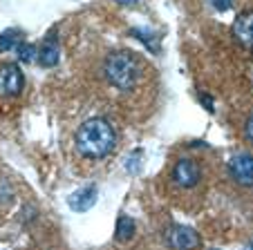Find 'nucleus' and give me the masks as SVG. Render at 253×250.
I'll list each match as a JSON object with an SVG mask.
<instances>
[{
    "label": "nucleus",
    "mask_w": 253,
    "mask_h": 250,
    "mask_svg": "<svg viewBox=\"0 0 253 250\" xmlns=\"http://www.w3.org/2000/svg\"><path fill=\"white\" fill-rule=\"evenodd\" d=\"M132 235H134V219H130L128 214H121L117 219V228H115L117 241H130Z\"/></svg>",
    "instance_id": "10"
},
{
    "label": "nucleus",
    "mask_w": 253,
    "mask_h": 250,
    "mask_svg": "<svg viewBox=\"0 0 253 250\" xmlns=\"http://www.w3.org/2000/svg\"><path fill=\"white\" fill-rule=\"evenodd\" d=\"M74 143H77V150L85 159H103V156H108L115 150L117 132L110 125V121L94 116V118H87L81 128L77 130Z\"/></svg>",
    "instance_id": "1"
},
{
    "label": "nucleus",
    "mask_w": 253,
    "mask_h": 250,
    "mask_svg": "<svg viewBox=\"0 0 253 250\" xmlns=\"http://www.w3.org/2000/svg\"><path fill=\"white\" fill-rule=\"evenodd\" d=\"M229 172L235 179V183L251 188L253 185V154H249V152H240V154L231 156Z\"/></svg>",
    "instance_id": "5"
},
{
    "label": "nucleus",
    "mask_w": 253,
    "mask_h": 250,
    "mask_svg": "<svg viewBox=\"0 0 253 250\" xmlns=\"http://www.w3.org/2000/svg\"><path fill=\"white\" fill-rule=\"evenodd\" d=\"M166 244L172 250H197L202 244L200 235L188 226H170L166 232Z\"/></svg>",
    "instance_id": "4"
},
{
    "label": "nucleus",
    "mask_w": 253,
    "mask_h": 250,
    "mask_svg": "<svg viewBox=\"0 0 253 250\" xmlns=\"http://www.w3.org/2000/svg\"><path fill=\"white\" fill-rule=\"evenodd\" d=\"M72 210L77 213H87L92 206L96 203V188L94 185H87V188H81L79 192H74L70 199H67Z\"/></svg>",
    "instance_id": "8"
},
{
    "label": "nucleus",
    "mask_w": 253,
    "mask_h": 250,
    "mask_svg": "<svg viewBox=\"0 0 253 250\" xmlns=\"http://www.w3.org/2000/svg\"><path fill=\"white\" fill-rule=\"evenodd\" d=\"M23 43V34L18 29H5L0 34V52H9V49H16Z\"/></svg>",
    "instance_id": "11"
},
{
    "label": "nucleus",
    "mask_w": 253,
    "mask_h": 250,
    "mask_svg": "<svg viewBox=\"0 0 253 250\" xmlns=\"http://www.w3.org/2000/svg\"><path fill=\"white\" fill-rule=\"evenodd\" d=\"M213 7L220 11H226V9H231V0H213Z\"/></svg>",
    "instance_id": "15"
},
{
    "label": "nucleus",
    "mask_w": 253,
    "mask_h": 250,
    "mask_svg": "<svg viewBox=\"0 0 253 250\" xmlns=\"http://www.w3.org/2000/svg\"><path fill=\"white\" fill-rule=\"evenodd\" d=\"M202 101H204L206 109H209V112H213V101H211V96H202Z\"/></svg>",
    "instance_id": "16"
},
{
    "label": "nucleus",
    "mask_w": 253,
    "mask_h": 250,
    "mask_svg": "<svg viewBox=\"0 0 253 250\" xmlns=\"http://www.w3.org/2000/svg\"><path fill=\"white\" fill-rule=\"evenodd\" d=\"M247 250H253V244H251V246H249V248H247Z\"/></svg>",
    "instance_id": "18"
},
{
    "label": "nucleus",
    "mask_w": 253,
    "mask_h": 250,
    "mask_svg": "<svg viewBox=\"0 0 253 250\" xmlns=\"http://www.w3.org/2000/svg\"><path fill=\"white\" fill-rule=\"evenodd\" d=\"M58 40L54 34H49L47 38H45V43L41 45L39 49V63L43 67H56L58 65Z\"/></svg>",
    "instance_id": "9"
},
{
    "label": "nucleus",
    "mask_w": 253,
    "mask_h": 250,
    "mask_svg": "<svg viewBox=\"0 0 253 250\" xmlns=\"http://www.w3.org/2000/svg\"><path fill=\"white\" fill-rule=\"evenodd\" d=\"M233 36L244 47L253 49V11H242L233 23Z\"/></svg>",
    "instance_id": "7"
},
{
    "label": "nucleus",
    "mask_w": 253,
    "mask_h": 250,
    "mask_svg": "<svg viewBox=\"0 0 253 250\" xmlns=\"http://www.w3.org/2000/svg\"><path fill=\"white\" fill-rule=\"evenodd\" d=\"M244 134H247V139L253 143V114L247 118V125H244Z\"/></svg>",
    "instance_id": "14"
},
{
    "label": "nucleus",
    "mask_w": 253,
    "mask_h": 250,
    "mask_svg": "<svg viewBox=\"0 0 253 250\" xmlns=\"http://www.w3.org/2000/svg\"><path fill=\"white\" fill-rule=\"evenodd\" d=\"M115 2H119V5H126V7L137 5V0H115Z\"/></svg>",
    "instance_id": "17"
},
{
    "label": "nucleus",
    "mask_w": 253,
    "mask_h": 250,
    "mask_svg": "<svg viewBox=\"0 0 253 250\" xmlns=\"http://www.w3.org/2000/svg\"><path fill=\"white\" fill-rule=\"evenodd\" d=\"M130 34H132L134 38H139L146 47L150 49L153 54H157L159 52V36H155V34H150V32H146V29H130Z\"/></svg>",
    "instance_id": "12"
},
{
    "label": "nucleus",
    "mask_w": 253,
    "mask_h": 250,
    "mask_svg": "<svg viewBox=\"0 0 253 250\" xmlns=\"http://www.w3.org/2000/svg\"><path fill=\"white\" fill-rule=\"evenodd\" d=\"M16 52H18V58L23 63H32L34 61V54H36V47H34L32 43H20L18 47H16Z\"/></svg>",
    "instance_id": "13"
},
{
    "label": "nucleus",
    "mask_w": 253,
    "mask_h": 250,
    "mask_svg": "<svg viewBox=\"0 0 253 250\" xmlns=\"http://www.w3.org/2000/svg\"><path fill=\"white\" fill-rule=\"evenodd\" d=\"M25 76L16 63H2L0 65V96L14 99L23 92Z\"/></svg>",
    "instance_id": "3"
},
{
    "label": "nucleus",
    "mask_w": 253,
    "mask_h": 250,
    "mask_svg": "<svg viewBox=\"0 0 253 250\" xmlns=\"http://www.w3.org/2000/svg\"><path fill=\"white\" fill-rule=\"evenodd\" d=\"M103 71H105V78L110 80V85L126 92V90H132V85L137 83L139 65L130 52H115L105 58Z\"/></svg>",
    "instance_id": "2"
},
{
    "label": "nucleus",
    "mask_w": 253,
    "mask_h": 250,
    "mask_svg": "<svg viewBox=\"0 0 253 250\" xmlns=\"http://www.w3.org/2000/svg\"><path fill=\"white\" fill-rule=\"evenodd\" d=\"M200 177H202V170L193 159H179L175 163V168H172V179L182 188H195L200 183Z\"/></svg>",
    "instance_id": "6"
}]
</instances>
